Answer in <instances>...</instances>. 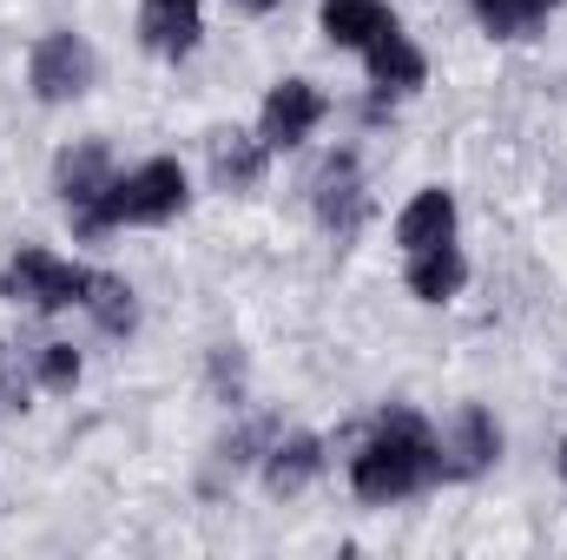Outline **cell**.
Returning a JSON list of instances; mask_svg holds the SVG:
<instances>
[{
    "instance_id": "cell-1",
    "label": "cell",
    "mask_w": 567,
    "mask_h": 560,
    "mask_svg": "<svg viewBox=\"0 0 567 560\" xmlns=\"http://www.w3.org/2000/svg\"><path fill=\"white\" fill-rule=\"evenodd\" d=\"M435 475H442V448H435V428L416 409H390L370 428V442L357 448V462H350V488L363 501H377V508L410 501Z\"/></svg>"
},
{
    "instance_id": "cell-2",
    "label": "cell",
    "mask_w": 567,
    "mask_h": 560,
    "mask_svg": "<svg viewBox=\"0 0 567 560\" xmlns=\"http://www.w3.org/2000/svg\"><path fill=\"white\" fill-rule=\"evenodd\" d=\"M185 198H192L185 165H178V158H145V165H133V172H113V185H106L100 205L86 211L80 238L120 231V225H165V218L185 211Z\"/></svg>"
},
{
    "instance_id": "cell-3",
    "label": "cell",
    "mask_w": 567,
    "mask_h": 560,
    "mask_svg": "<svg viewBox=\"0 0 567 560\" xmlns=\"http://www.w3.org/2000/svg\"><path fill=\"white\" fill-rule=\"evenodd\" d=\"M0 290L13 303H27V310H73V303L86 310L93 271L73 265V258H60V251H47V245H20L7 258V271H0Z\"/></svg>"
},
{
    "instance_id": "cell-4",
    "label": "cell",
    "mask_w": 567,
    "mask_h": 560,
    "mask_svg": "<svg viewBox=\"0 0 567 560\" xmlns=\"http://www.w3.org/2000/svg\"><path fill=\"white\" fill-rule=\"evenodd\" d=\"M27 80H33V93H40L47 106H60V100H80V93L93 86V46H86L73 27H60V33H47V40L33 46V60H27Z\"/></svg>"
},
{
    "instance_id": "cell-5",
    "label": "cell",
    "mask_w": 567,
    "mask_h": 560,
    "mask_svg": "<svg viewBox=\"0 0 567 560\" xmlns=\"http://www.w3.org/2000/svg\"><path fill=\"white\" fill-rule=\"evenodd\" d=\"M310 205H317V225H323L330 238H357V225H363V211H370L363 178H357V152L323 158V172H317V185H310Z\"/></svg>"
},
{
    "instance_id": "cell-6",
    "label": "cell",
    "mask_w": 567,
    "mask_h": 560,
    "mask_svg": "<svg viewBox=\"0 0 567 560\" xmlns=\"http://www.w3.org/2000/svg\"><path fill=\"white\" fill-rule=\"evenodd\" d=\"M317 120H323V93L310 80H278L271 100H265L258 139H265V152H290V145H303L317 133Z\"/></svg>"
},
{
    "instance_id": "cell-7",
    "label": "cell",
    "mask_w": 567,
    "mask_h": 560,
    "mask_svg": "<svg viewBox=\"0 0 567 560\" xmlns=\"http://www.w3.org/2000/svg\"><path fill=\"white\" fill-rule=\"evenodd\" d=\"M435 448H442V481H468V475H482L495 455H502V428L488 409H462V416L449 422V435H435Z\"/></svg>"
},
{
    "instance_id": "cell-8",
    "label": "cell",
    "mask_w": 567,
    "mask_h": 560,
    "mask_svg": "<svg viewBox=\"0 0 567 560\" xmlns=\"http://www.w3.org/2000/svg\"><path fill=\"white\" fill-rule=\"evenodd\" d=\"M363 66H370V80H377L383 93H416V86L429 80L423 46H416V40L396 27V20H390V27H383L370 46H363Z\"/></svg>"
},
{
    "instance_id": "cell-9",
    "label": "cell",
    "mask_w": 567,
    "mask_h": 560,
    "mask_svg": "<svg viewBox=\"0 0 567 560\" xmlns=\"http://www.w3.org/2000/svg\"><path fill=\"white\" fill-rule=\"evenodd\" d=\"M396 245H403V258L435 251V245H455V198H449L442 185H423V191L403 205V218H396Z\"/></svg>"
},
{
    "instance_id": "cell-10",
    "label": "cell",
    "mask_w": 567,
    "mask_h": 560,
    "mask_svg": "<svg viewBox=\"0 0 567 560\" xmlns=\"http://www.w3.org/2000/svg\"><path fill=\"white\" fill-rule=\"evenodd\" d=\"M60 198H66V211H73V231L86 225V211L100 205V191L113 185V158H106V145H73V152H60Z\"/></svg>"
},
{
    "instance_id": "cell-11",
    "label": "cell",
    "mask_w": 567,
    "mask_h": 560,
    "mask_svg": "<svg viewBox=\"0 0 567 560\" xmlns=\"http://www.w3.org/2000/svg\"><path fill=\"white\" fill-rule=\"evenodd\" d=\"M140 33L158 60H185V53L198 46V33H205V27H198V0H145Z\"/></svg>"
},
{
    "instance_id": "cell-12",
    "label": "cell",
    "mask_w": 567,
    "mask_h": 560,
    "mask_svg": "<svg viewBox=\"0 0 567 560\" xmlns=\"http://www.w3.org/2000/svg\"><path fill=\"white\" fill-rule=\"evenodd\" d=\"M323 475V442L317 435H278L265 448V488L271 495H303Z\"/></svg>"
},
{
    "instance_id": "cell-13",
    "label": "cell",
    "mask_w": 567,
    "mask_h": 560,
    "mask_svg": "<svg viewBox=\"0 0 567 560\" xmlns=\"http://www.w3.org/2000/svg\"><path fill=\"white\" fill-rule=\"evenodd\" d=\"M317 20H323V40H330V46L363 53V46H370L396 13H390L383 0H323V7H317Z\"/></svg>"
},
{
    "instance_id": "cell-14",
    "label": "cell",
    "mask_w": 567,
    "mask_h": 560,
    "mask_svg": "<svg viewBox=\"0 0 567 560\" xmlns=\"http://www.w3.org/2000/svg\"><path fill=\"white\" fill-rule=\"evenodd\" d=\"M410 290L423 297V303H449L462 283H468V258H462V245H435V251H416L410 258Z\"/></svg>"
},
{
    "instance_id": "cell-15",
    "label": "cell",
    "mask_w": 567,
    "mask_h": 560,
    "mask_svg": "<svg viewBox=\"0 0 567 560\" xmlns=\"http://www.w3.org/2000/svg\"><path fill=\"white\" fill-rule=\"evenodd\" d=\"M212 178H218L225 191H251V185L265 178V139H238V133H225V139L212 145Z\"/></svg>"
},
{
    "instance_id": "cell-16",
    "label": "cell",
    "mask_w": 567,
    "mask_h": 560,
    "mask_svg": "<svg viewBox=\"0 0 567 560\" xmlns=\"http://www.w3.org/2000/svg\"><path fill=\"white\" fill-rule=\"evenodd\" d=\"M86 317H93L106 336H126V330L140 323L133 283H126V278H106V271H93V290H86Z\"/></svg>"
},
{
    "instance_id": "cell-17",
    "label": "cell",
    "mask_w": 567,
    "mask_h": 560,
    "mask_svg": "<svg viewBox=\"0 0 567 560\" xmlns=\"http://www.w3.org/2000/svg\"><path fill=\"white\" fill-rule=\"evenodd\" d=\"M475 7V20L495 33V40H522V33H535L561 0H468Z\"/></svg>"
},
{
    "instance_id": "cell-18",
    "label": "cell",
    "mask_w": 567,
    "mask_h": 560,
    "mask_svg": "<svg viewBox=\"0 0 567 560\" xmlns=\"http://www.w3.org/2000/svg\"><path fill=\"white\" fill-rule=\"evenodd\" d=\"M33 383L53 390V396L73 390V383H80V350H73V343H47V350L33 356Z\"/></svg>"
},
{
    "instance_id": "cell-19",
    "label": "cell",
    "mask_w": 567,
    "mask_h": 560,
    "mask_svg": "<svg viewBox=\"0 0 567 560\" xmlns=\"http://www.w3.org/2000/svg\"><path fill=\"white\" fill-rule=\"evenodd\" d=\"M238 7H245V13H271L278 0H238Z\"/></svg>"
},
{
    "instance_id": "cell-20",
    "label": "cell",
    "mask_w": 567,
    "mask_h": 560,
    "mask_svg": "<svg viewBox=\"0 0 567 560\" xmlns=\"http://www.w3.org/2000/svg\"><path fill=\"white\" fill-rule=\"evenodd\" d=\"M561 475H567V455H561Z\"/></svg>"
}]
</instances>
